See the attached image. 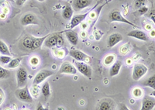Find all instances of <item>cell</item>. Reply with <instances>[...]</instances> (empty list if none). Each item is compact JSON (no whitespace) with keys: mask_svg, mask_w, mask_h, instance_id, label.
I'll return each mask as SVG.
<instances>
[{"mask_svg":"<svg viewBox=\"0 0 155 110\" xmlns=\"http://www.w3.org/2000/svg\"><path fill=\"white\" fill-rule=\"evenodd\" d=\"M54 75V72L53 71H51V70H41V71H38L37 75H36V76L34 77V81H33V85H40V84H41L42 82H44V81L46 80L47 78H48L49 77L52 76Z\"/></svg>","mask_w":155,"mask_h":110,"instance_id":"cell-7","label":"cell"},{"mask_svg":"<svg viewBox=\"0 0 155 110\" xmlns=\"http://www.w3.org/2000/svg\"><path fill=\"white\" fill-rule=\"evenodd\" d=\"M148 10H149V8L144 5V6H142L140 9H137V11L134 12V14L136 15V16H143V15H145L147 13Z\"/></svg>","mask_w":155,"mask_h":110,"instance_id":"cell-26","label":"cell"},{"mask_svg":"<svg viewBox=\"0 0 155 110\" xmlns=\"http://www.w3.org/2000/svg\"><path fill=\"white\" fill-rule=\"evenodd\" d=\"M147 4V0H134V8L136 9H140L142 6H144Z\"/></svg>","mask_w":155,"mask_h":110,"instance_id":"cell-29","label":"cell"},{"mask_svg":"<svg viewBox=\"0 0 155 110\" xmlns=\"http://www.w3.org/2000/svg\"><path fill=\"white\" fill-rule=\"evenodd\" d=\"M5 92H4V91L0 88V105H2V102L5 101Z\"/></svg>","mask_w":155,"mask_h":110,"instance_id":"cell-34","label":"cell"},{"mask_svg":"<svg viewBox=\"0 0 155 110\" xmlns=\"http://www.w3.org/2000/svg\"><path fill=\"white\" fill-rule=\"evenodd\" d=\"M15 95L17 98L18 100L20 102L27 103H32L34 102V99L30 93L29 88L27 85L23 88H19L15 91Z\"/></svg>","mask_w":155,"mask_h":110,"instance_id":"cell-2","label":"cell"},{"mask_svg":"<svg viewBox=\"0 0 155 110\" xmlns=\"http://www.w3.org/2000/svg\"><path fill=\"white\" fill-rule=\"evenodd\" d=\"M99 2L96 4L95 7L91 9L90 10L87 11L86 13H82V14H77L73 16V17L71 18V23H70V26H69V29L70 30H72V29L75 28L76 27H78V25H80L81 23H82L84 20H85L87 18V16L90 14V13H92V11H93L95 9V8L97 7V5H99Z\"/></svg>","mask_w":155,"mask_h":110,"instance_id":"cell-4","label":"cell"},{"mask_svg":"<svg viewBox=\"0 0 155 110\" xmlns=\"http://www.w3.org/2000/svg\"><path fill=\"white\" fill-rule=\"evenodd\" d=\"M116 104L110 98H105L100 100L95 110H115Z\"/></svg>","mask_w":155,"mask_h":110,"instance_id":"cell-9","label":"cell"},{"mask_svg":"<svg viewBox=\"0 0 155 110\" xmlns=\"http://www.w3.org/2000/svg\"><path fill=\"white\" fill-rule=\"evenodd\" d=\"M30 63L33 67H36V66H37L40 64V59L37 57H33L30 58Z\"/></svg>","mask_w":155,"mask_h":110,"instance_id":"cell-32","label":"cell"},{"mask_svg":"<svg viewBox=\"0 0 155 110\" xmlns=\"http://www.w3.org/2000/svg\"><path fill=\"white\" fill-rule=\"evenodd\" d=\"M57 36L58 34H50L46 40L44 41V44L48 48H54L57 46Z\"/></svg>","mask_w":155,"mask_h":110,"instance_id":"cell-19","label":"cell"},{"mask_svg":"<svg viewBox=\"0 0 155 110\" xmlns=\"http://www.w3.org/2000/svg\"><path fill=\"white\" fill-rule=\"evenodd\" d=\"M127 36L130 37L135 38V39L142 41H148L149 40L147 34L144 31L139 30V29H134V30H131L127 34Z\"/></svg>","mask_w":155,"mask_h":110,"instance_id":"cell-12","label":"cell"},{"mask_svg":"<svg viewBox=\"0 0 155 110\" xmlns=\"http://www.w3.org/2000/svg\"><path fill=\"white\" fill-rule=\"evenodd\" d=\"M93 0H74L72 7L75 11H80L89 7L92 4Z\"/></svg>","mask_w":155,"mask_h":110,"instance_id":"cell-14","label":"cell"},{"mask_svg":"<svg viewBox=\"0 0 155 110\" xmlns=\"http://www.w3.org/2000/svg\"><path fill=\"white\" fill-rule=\"evenodd\" d=\"M142 85L150 88L153 90H155V74L152 75V76H150L149 78H147V80H145L142 83Z\"/></svg>","mask_w":155,"mask_h":110,"instance_id":"cell-23","label":"cell"},{"mask_svg":"<svg viewBox=\"0 0 155 110\" xmlns=\"http://www.w3.org/2000/svg\"><path fill=\"white\" fill-rule=\"evenodd\" d=\"M150 36H151V37H154V36H155V31L152 30L151 32H150Z\"/></svg>","mask_w":155,"mask_h":110,"instance_id":"cell-40","label":"cell"},{"mask_svg":"<svg viewBox=\"0 0 155 110\" xmlns=\"http://www.w3.org/2000/svg\"><path fill=\"white\" fill-rule=\"evenodd\" d=\"M28 80V72L23 67H20L16 71V82L18 88H23L27 85Z\"/></svg>","mask_w":155,"mask_h":110,"instance_id":"cell-5","label":"cell"},{"mask_svg":"<svg viewBox=\"0 0 155 110\" xmlns=\"http://www.w3.org/2000/svg\"><path fill=\"white\" fill-rule=\"evenodd\" d=\"M122 62L120 60H116V62L111 66V68L109 69V75L110 77L117 76L120 73V70L122 68Z\"/></svg>","mask_w":155,"mask_h":110,"instance_id":"cell-18","label":"cell"},{"mask_svg":"<svg viewBox=\"0 0 155 110\" xmlns=\"http://www.w3.org/2000/svg\"><path fill=\"white\" fill-rule=\"evenodd\" d=\"M11 76V71L0 66V79H6Z\"/></svg>","mask_w":155,"mask_h":110,"instance_id":"cell-25","label":"cell"},{"mask_svg":"<svg viewBox=\"0 0 155 110\" xmlns=\"http://www.w3.org/2000/svg\"><path fill=\"white\" fill-rule=\"evenodd\" d=\"M36 85H33V89H32V94L34 95V98H37L38 97L39 95V91L36 90Z\"/></svg>","mask_w":155,"mask_h":110,"instance_id":"cell-36","label":"cell"},{"mask_svg":"<svg viewBox=\"0 0 155 110\" xmlns=\"http://www.w3.org/2000/svg\"><path fill=\"white\" fill-rule=\"evenodd\" d=\"M41 93H42L45 100L48 99V98L51 96V86H50V84L48 81L43 84L42 87H41Z\"/></svg>","mask_w":155,"mask_h":110,"instance_id":"cell-20","label":"cell"},{"mask_svg":"<svg viewBox=\"0 0 155 110\" xmlns=\"http://www.w3.org/2000/svg\"><path fill=\"white\" fill-rule=\"evenodd\" d=\"M150 96H152V97L155 98V90H153V92H152L150 93Z\"/></svg>","mask_w":155,"mask_h":110,"instance_id":"cell-39","label":"cell"},{"mask_svg":"<svg viewBox=\"0 0 155 110\" xmlns=\"http://www.w3.org/2000/svg\"><path fill=\"white\" fill-rule=\"evenodd\" d=\"M45 110H49V108L48 107V108H46V109H45Z\"/></svg>","mask_w":155,"mask_h":110,"instance_id":"cell-43","label":"cell"},{"mask_svg":"<svg viewBox=\"0 0 155 110\" xmlns=\"http://www.w3.org/2000/svg\"><path fill=\"white\" fill-rule=\"evenodd\" d=\"M103 34H104V33L102 32L101 30H96L95 32H94V35H95V39L96 40H99L102 38V36H103Z\"/></svg>","mask_w":155,"mask_h":110,"instance_id":"cell-33","label":"cell"},{"mask_svg":"<svg viewBox=\"0 0 155 110\" xmlns=\"http://www.w3.org/2000/svg\"><path fill=\"white\" fill-rule=\"evenodd\" d=\"M78 72L75 66L68 61H64L61 64L58 70V74H66V75H76Z\"/></svg>","mask_w":155,"mask_h":110,"instance_id":"cell-10","label":"cell"},{"mask_svg":"<svg viewBox=\"0 0 155 110\" xmlns=\"http://www.w3.org/2000/svg\"><path fill=\"white\" fill-rule=\"evenodd\" d=\"M58 110H64V108H58Z\"/></svg>","mask_w":155,"mask_h":110,"instance_id":"cell-42","label":"cell"},{"mask_svg":"<svg viewBox=\"0 0 155 110\" xmlns=\"http://www.w3.org/2000/svg\"><path fill=\"white\" fill-rule=\"evenodd\" d=\"M69 55L71 57H73L74 60H77V61H80V62H85L88 64L92 61V59L88 55L79 50H75V49L71 50L69 51Z\"/></svg>","mask_w":155,"mask_h":110,"instance_id":"cell-8","label":"cell"},{"mask_svg":"<svg viewBox=\"0 0 155 110\" xmlns=\"http://www.w3.org/2000/svg\"><path fill=\"white\" fill-rule=\"evenodd\" d=\"M20 23L24 27L29 25H37L38 24V20H37V16L34 13H27L21 17Z\"/></svg>","mask_w":155,"mask_h":110,"instance_id":"cell-11","label":"cell"},{"mask_svg":"<svg viewBox=\"0 0 155 110\" xmlns=\"http://www.w3.org/2000/svg\"><path fill=\"white\" fill-rule=\"evenodd\" d=\"M0 53L2 55L11 56V52L9 50V47L2 40H0Z\"/></svg>","mask_w":155,"mask_h":110,"instance_id":"cell-22","label":"cell"},{"mask_svg":"<svg viewBox=\"0 0 155 110\" xmlns=\"http://www.w3.org/2000/svg\"><path fill=\"white\" fill-rule=\"evenodd\" d=\"M22 61L21 57H16V58L12 59L10 62L7 64V68L9 69H14V68H18Z\"/></svg>","mask_w":155,"mask_h":110,"instance_id":"cell-24","label":"cell"},{"mask_svg":"<svg viewBox=\"0 0 155 110\" xmlns=\"http://www.w3.org/2000/svg\"><path fill=\"white\" fill-rule=\"evenodd\" d=\"M154 107L155 98L150 95H147L143 98L140 110H153Z\"/></svg>","mask_w":155,"mask_h":110,"instance_id":"cell-13","label":"cell"},{"mask_svg":"<svg viewBox=\"0 0 155 110\" xmlns=\"http://www.w3.org/2000/svg\"><path fill=\"white\" fill-rule=\"evenodd\" d=\"M64 45V40L61 34H58L57 36V47L61 48Z\"/></svg>","mask_w":155,"mask_h":110,"instance_id":"cell-30","label":"cell"},{"mask_svg":"<svg viewBox=\"0 0 155 110\" xmlns=\"http://www.w3.org/2000/svg\"><path fill=\"white\" fill-rule=\"evenodd\" d=\"M74 66L77 68L78 71H79L81 75L86 78L91 79L92 76V68L91 66L88 65L87 63L80 62V61H74Z\"/></svg>","mask_w":155,"mask_h":110,"instance_id":"cell-6","label":"cell"},{"mask_svg":"<svg viewBox=\"0 0 155 110\" xmlns=\"http://www.w3.org/2000/svg\"><path fill=\"white\" fill-rule=\"evenodd\" d=\"M64 34H65L66 38H67L71 44L74 45V46L78 44V34L77 32L72 30H68L64 31Z\"/></svg>","mask_w":155,"mask_h":110,"instance_id":"cell-16","label":"cell"},{"mask_svg":"<svg viewBox=\"0 0 155 110\" xmlns=\"http://www.w3.org/2000/svg\"><path fill=\"white\" fill-rule=\"evenodd\" d=\"M37 1H38L39 2H44L45 0H37Z\"/></svg>","mask_w":155,"mask_h":110,"instance_id":"cell-41","label":"cell"},{"mask_svg":"<svg viewBox=\"0 0 155 110\" xmlns=\"http://www.w3.org/2000/svg\"><path fill=\"white\" fill-rule=\"evenodd\" d=\"M132 94L135 99H140L143 96V91L140 88H135L132 91Z\"/></svg>","mask_w":155,"mask_h":110,"instance_id":"cell-27","label":"cell"},{"mask_svg":"<svg viewBox=\"0 0 155 110\" xmlns=\"http://www.w3.org/2000/svg\"><path fill=\"white\" fill-rule=\"evenodd\" d=\"M73 16H74V9L70 4L67 3L62 11V17L66 20H71Z\"/></svg>","mask_w":155,"mask_h":110,"instance_id":"cell-17","label":"cell"},{"mask_svg":"<svg viewBox=\"0 0 155 110\" xmlns=\"http://www.w3.org/2000/svg\"><path fill=\"white\" fill-rule=\"evenodd\" d=\"M25 110H28V109H25Z\"/></svg>","mask_w":155,"mask_h":110,"instance_id":"cell-44","label":"cell"},{"mask_svg":"<svg viewBox=\"0 0 155 110\" xmlns=\"http://www.w3.org/2000/svg\"><path fill=\"white\" fill-rule=\"evenodd\" d=\"M123 36L121 35L119 33H114V34H112L111 35L109 36V38H108L107 41V47L109 48H112L113 47H115L116 45H117L119 43L121 42L123 40Z\"/></svg>","mask_w":155,"mask_h":110,"instance_id":"cell-15","label":"cell"},{"mask_svg":"<svg viewBox=\"0 0 155 110\" xmlns=\"http://www.w3.org/2000/svg\"><path fill=\"white\" fill-rule=\"evenodd\" d=\"M130 50H131V47L130 45V44H126L123 45L120 49V53H122V54H124V55L128 53Z\"/></svg>","mask_w":155,"mask_h":110,"instance_id":"cell-28","label":"cell"},{"mask_svg":"<svg viewBox=\"0 0 155 110\" xmlns=\"http://www.w3.org/2000/svg\"><path fill=\"white\" fill-rule=\"evenodd\" d=\"M118 110H130L124 103H120L118 106Z\"/></svg>","mask_w":155,"mask_h":110,"instance_id":"cell-35","label":"cell"},{"mask_svg":"<svg viewBox=\"0 0 155 110\" xmlns=\"http://www.w3.org/2000/svg\"><path fill=\"white\" fill-rule=\"evenodd\" d=\"M109 20L111 23H114V22H119V23H126V24H128V25L131 26V27H134L136 29H138V27L137 25H135L134 23H133L132 22H130V20H128L127 18L124 17L122 13H120V11L118 9H113L112 10L109 14Z\"/></svg>","mask_w":155,"mask_h":110,"instance_id":"cell-1","label":"cell"},{"mask_svg":"<svg viewBox=\"0 0 155 110\" xmlns=\"http://www.w3.org/2000/svg\"><path fill=\"white\" fill-rule=\"evenodd\" d=\"M27 1V0H16V4L19 6H22Z\"/></svg>","mask_w":155,"mask_h":110,"instance_id":"cell-37","label":"cell"},{"mask_svg":"<svg viewBox=\"0 0 155 110\" xmlns=\"http://www.w3.org/2000/svg\"><path fill=\"white\" fill-rule=\"evenodd\" d=\"M12 60L11 56H7V55H2L0 57V62L2 64H8Z\"/></svg>","mask_w":155,"mask_h":110,"instance_id":"cell-31","label":"cell"},{"mask_svg":"<svg viewBox=\"0 0 155 110\" xmlns=\"http://www.w3.org/2000/svg\"><path fill=\"white\" fill-rule=\"evenodd\" d=\"M116 54H114V53H109V54H107L106 57H104L103 64H104L105 66H106V67L113 65V64L116 62Z\"/></svg>","mask_w":155,"mask_h":110,"instance_id":"cell-21","label":"cell"},{"mask_svg":"<svg viewBox=\"0 0 155 110\" xmlns=\"http://www.w3.org/2000/svg\"><path fill=\"white\" fill-rule=\"evenodd\" d=\"M45 109H46V108H44L41 102L38 103V105H37V109L36 110H45Z\"/></svg>","mask_w":155,"mask_h":110,"instance_id":"cell-38","label":"cell"},{"mask_svg":"<svg viewBox=\"0 0 155 110\" xmlns=\"http://www.w3.org/2000/svg\"><path fill=\"white\" fill-rule=\"evenodd\" d=\"M148 71V68L146 65L140 63H137L134 65L132 72V78L135 82L140 81Z\"/></svg>","mask_w":155,"mask_h":110,"instance_id":"cell-3","label":"cell"}]
</instances>
